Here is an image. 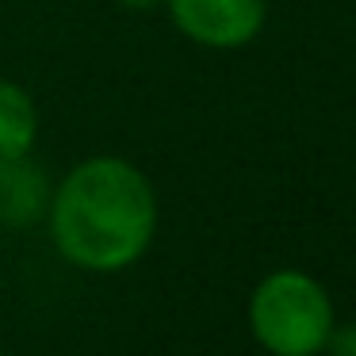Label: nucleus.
<instances>
[{"mask_svg": "<svg viewBox=\"0 0 356 356\" xmlns=\"http://www.w3.org/2000/svg\"><path fill=\"white\" fill-rule=\"evenodd\" d=\"M154 180L119 154L77 161L50 192L47 222L54 249L85 272H123L157 234Z\"/></svg>", "mask_w": 356, "mask_h": 356, "instance_id": "obj_1", "label": "nucleus"}, {"mask_svg": "<svg viewBox=\"0 0 356 356\" xmlns=\"http://www.w3.org/2000/svg\"><path fill=\"white\" fill-rule=\"evenodd\" d=\"M165 12L188 42L218 54L253 47L268 24V0H165Z\"/></svg>", "mask_w": 356, "mask_h": 356, "instance_id": "obj_3", "label": "nucleus"}, {"mask_svg": "<svg viewBox=\"0 0 356 356\" xmlns=\"http://www.w3.org/2000/svg\"><path fill=\"white\" fill-rule=\"evenodd\" d=\"M249 325L272 356H318L333 330V302L314 276L276 268L253 287Z\"/></svg>", "mask_w": 356, "mask_h": 356, "instance_id": "obj_2", "label": "nucleus"}, {"mask_svg": "<svg viewBox=\"0 0 356 356\" xmlns=\"http://www.w3.org/2000/svg\"><path fill=\"white\" fill-rule=\"evenodd\" d=\"M123 12H154V8H161L165 0H115Z\"/></svg>", "mask_w": 356, "mask_h": 356, "instance_id": "obj_7", "label": "nucleus"}, {"mask_svg": "<svg viewBox=\"0 0 356 356\" xmlns=\"http://www.w3.org/2000/svg\"><path fill=\"white\" fill-rule=\"evenodd\" d=\"M39 104L24 85L0 77V157H31L39 142Z\"/></svg>", "mask_w": 356, "mask_h": 356, "instance_id": "obj_5", "label": "nucleus"}, {"mask_svg": "<svg viewBox=\"0 0 356 356\" xmlns=\"http://www.w3.org/2000/svg\"><path fill=\"white\" fill-rule=\"evenodd\" d=\"M322 353H330V356H356V322H345V325L333 322V330H330V337H325Z\"/></svg>", "mask_w": 356, "mask_h": 356, "instance_id": "obj_6", "label": "nucleus"}, {"mask_svg": "<svg viewBox=\"0 0 356 356\" xmlns=\"http://www.w3.org/2000/svg\"><path fill=\"white\" fill-rule=\"evenodd\" d=\"M50 180L31 157H0V226L24 230L47 218Z\"/></svg>", "mask_w": 356, "mask_h": 356, "instance_id": "obj_4", "label": "nucleus"}]
</instances>
